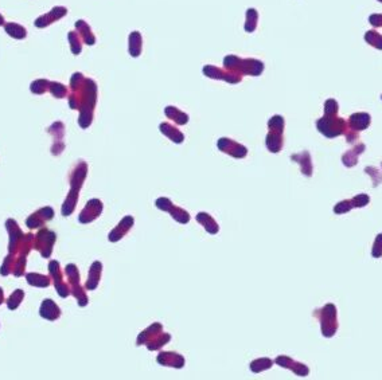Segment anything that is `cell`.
<instances>
[{
	"label": "cell",
	"instance_id": "cell-27",
	"mask_svg": "<svg viewBox=\"0 0 382 380\" xmlns=\"http://www.w3.org/2000/svg\"><path fill=\"white\" fill-rule=\"evenodd\" d=\"M382 255V234L377 235V239L374 242V247H373V257L376 258H380Z\"/></svg>",
	"mask_w": 382,
	"mask_h": 380
},
{
	"label": "cell",
	"instance_id": "cell-13",
	"mask_svg": "<svg viewBox=\"0 0 382 380\" xmlns=\"http://www.w3.org/2000/svg\"><path fill=\"white\" fill-rule=\"evenodd\" d=\"M76 27H77L80 36L84 39V42H85L87 45H95L96 38L95 35L92 34L91 27L85 23V20H78V22L76 23Z\"/></svg>",
	"mask_w": 382,
	"mask_h": 380
},
{
	"label": "cell",
	"instance_id": "cell-21",
	"mask_svg": "<svg viewBox=\"0 0 382 380\" xmlns=\"http://www.w3.org/2000/svg\"><path fill=\"white\" fill-rule=\"evenodd\" d=\"M365 39L368 42L369 45H372L373 47L378 49V50H382V35L380 32L374 31H368L365 34Z\"/></svg>",
	"mask_w": 382,
	"mask_h": 380
},
{
	"label": "cell",
	"instance_id": "cell-30",
	"mask_svg": "<svg viewBox=\"0 0 382 380\" xmlns=\"http://www.w3.org/2000/svg\"><path fill=\"white\" fill-rule=\"evenodd\" d=\"M378 1H382V0H378Z\"/></svg>",
	"mask_w": 382,
	"mask_h": 380
},
{
	"label": "cell",
	"instance_id": "cell-29",
	"mask_svg": "<svg viewBox=\"0 0 382 380\" xmlns=\"http://www.w3.org/2000/svg\"><path fill=\"white\" fill-rule=\"evenodd\" d=\"M5 22H4V16L3 15H0V26H4Z\"/></svg>",
	"mask_w": 382,
	"mask_h": 380
},
{
	"label": "cell",
	"instance_id": "cell-26",
	"mask_svg": "<svg viewBox=\"0 0 382 380\" xmlns=\"http://www.w3.org/2000/svg\"><path fill=\"white\" fill-rule=\"evenodd\" d=\"M47 85H50V82L45 81V79H39V81L32 82L31 90L34 93H43L47 89Z\"/></svg>",
	"mask_w": 382,
	"mask_h": 380
},
{
	"label": "cell",
	"instance_id": "cell-3",
	"mask_svg": "<svg viewBox=\"0 0 382 380\" xmlns=\"http://www.w3.org/2000/svg\"><path fill=\"white\" fill-rule=\"evenodd\" d=\"M283 128L284 120L282 116H275L269 120V133L267 136V147L273 153L280 152L283 147Z\"/></svg>",
	"mask_w": 382,
	"mask_h": 380
},
{
	"label": "cell",
	"instance_id": "cell-17",
	"mask_svg": "<svg viewBox=\"0 0 382 380\" xmlns=\"http://www.w3.org/2000/svg\"><path fill=\"white\" fill-rule=\"evenodd\" d=\"M292 160H297V163L301 164V171L307 176H311L312 175V165H311V157H309V153L305 156V152H301L299 154H293L292 156Z\"/></svg>",
	"mask_w": 382,
	"mask_h": 380
},
{
	"label": "cell",
	"instance_id": "cell-25",
	"mask_svg": "<svg viewBox=\"0 0 382 380\" xmlns=\"http://www.w3.org/2000/svg\"><path fill=\"white\" fill-rule=\"evenodd\" d=\"M50 90L51 93L55 95V97H58V98H62L66 95V87L64 85H61V83H57V82H53L50 83Z\"/></svg>",
	"mask_w": 382,
	"mask_h": 380
},
{
	"label": "cell",
	"instance_id": "cell-8",
	"mask_svg": "<svg viewBox=\"0 0 382 380\" xmlns=\"http://www.w3.org/2000/svg\"><path fill=\"white\" fill-rule=\"evenodd\" d=\"M68 12V9L65 8V7H54V8L51 9L49 14L42 15L39 18L35 20V26L39 28H43L46 26H49L51 23L57 22L58 19H61L62 16H65Z\"/></svg>",
	"mask_w": 382,
	"mask_h": 380
},
{
	"label": "cell",
	"instance_id": "cell-10",
	"mask_svg": "<svg viewBox=\"0 0 382 380\" xmlns=\"http://www.w3.org/2000/svg\"><path fill=\"white\" fill-rule=\"evenodd\" d=\"M158 363L163 364V366L182 368L185 366V359L175 352H163L158 356Z\"/></svg>",
	"mask_w": 382,
	"mask_h": 380
},
{
	"label": "cell",
	"instance_id": "cell-9",
	"mask_svg": "<svg viewBox=\"0 0 382 380\" xmlns=\"http://www.w3.org/2000/svg\"><path fill=\"white\" fill-rule=\"evenodd\" d=\"M276 363H278L279 366L284 367V368H289L291 371H293L296 375L299 376H307L308 375L309 370L304 364H301V363H296L293 362L292 359L286 358V356H279L276 359Z\"/></svg>",
	"mask_w": 382,
	"mask_h": 380
},
{
	"label": "cell",
	"instance_id": "cell-5",
	"mask_svg": "<svg viewBox=\"0 0 382 380\" xmlns=\"http://www.w3.org/2000/svg\"><path fill=\"white\" fill-rule=\"evenodd\" d=\"M156 207L160 208V210H163V211H169L171 214V217L179 223H187L190 221V217H189V214L182 210V208L175 207L173 204L171 200H169L167 198H160V199L156 200Z\"/></svg>",
	"mask_w": 382,
	"mask_h": 380
},
{
	"label": "cell",
	"instance_id": "cell-2",
	"mask_svg": "<svg viewBox=\"0 0 382 380\" xmlns=\"http://www.w3.org/2000/svg\"><path fill=\"white\" fill-rule=\"evenodd\" d=\"M318 129L324 136L335 137L345 133L347 129V122L337 116V113H324V117L318 121Z\"/></svg>",
	"mask_w": 382,
	"mask_h": 380
},
{
	"label": "cell",
	"instance_id": "cell-20",
	"mask_svg": "<svg viewBox=\"0 0 382 380\" xmlns=\"http://www.w3.org/2000/svg\"><path fill=\"white\" fill-rule=\"evenodd\" d=\"M141 49V38L139 32H132L131 36H129V51H131V55L133 57H137L140 54Z\"/></svg>",
	"mask_w": 382,
	"mask_h": 380
},
{
	"label": "cell",
	"instance_id": "cell-12",
	"mask_svg": "<svg viewBox=\"0 0 382 380\" xmlns=\"http://www.w3.org/2000/svg\"><path fill=\"white\" fill-rule=\"evenodd\" d=\"M196 221H198L202 226L205 227L206 231L210 232V234H217V232H218L219 230L218 225L215 223V221H214L213 218L210 217L209 214L199 213L198 215H196Z\"/></svg>",
	"mask_w": 382,
	"mask_h": 380
},
{
	"label": "cell",
	"instance_id": "cell-11",
	"mask_svg": "<svg viewBox=\"0 0 382 380\" xmlns=\"http://www.w3.org/2000/svg\"><path fill=\"white\" fill-rule=\"evenodd\" d=\"M369 125H370V116L368 113H354L350 116L349 128H350L351 131H364Z\"/></svg>",
	"mask_w": 382,
	"mask_h": 380
},
{
	"label": "cell",
	"instance_id": "cell-7",
	"mask_svg": "<svg viewBox=\"0 0 382 380\" xmlns=\"http://www.w3.org/2000/svg\"><path fill=\"white\" fill-rule=\"evenodd\" d=\"M218 148L222 152H226V153L232 154V156L238 158L244 157L248 153V150H246L245 147H242L238 143H234L230 139H221L218 141Z\"/></svg>",
	"mask_w": 382,
	"mask_h": 380
},
{
	"label": "cell",
	"instance_id": "cell-15",
	"mask_svg": "<svg viewBox=\"0 0 382 380\" xmlns=\"http://www.w3.org/2000/svg\"><path fill=\"white\" fill-rule=\"evenodd\" d=\"M133 225V218L131 217H127V218H124L123 219V222L120 223V226L116 228V230L110 234L109 236V239L110 240H117L120 239V238H123V235L125 234V232H128V230L132 227Z\"/></svg>",
	"mask_w": 382,
	"mask_h": 380
},
{
	"label": "cell",
	"instance_id": "cell-1",
	"mask_svg": "<svg viewBox=\"0 0 382 380\" xmlns=\"http://www.w3.org/2000/svg\"><path fill=\"white\" fill-rule=\"evenodd\" d=\"M170 340H171V336L169 333H164L159 322H155L154 325H151L148 329L141 333L140 337L137 339V343L139 345L144 343L151 351H155V349L162 348Z\"/></svg>",
	"mask_w": 382,
	"mask_h": 380
},
{
	"label": "cell",
	"instance_id": "cell-4",
	"mask_svg": "<svg viewBox=\"0 0 382 380\" xmlns=\"http://www.w3.org/2000/svg\"><path fill=\"white\" fill-rule=\"evenodd\" d=\"M316 316H319L320 325H322V332L326 337H331L337 332L338 322H337V309L332 304H327L322 310H318Z\"/></svg>",
	"mask_w": 382,
	"mask_h": 380
},
{
	"label": "cell",
	"instance_id": "cell-28",
	"mask_svg": "<svg viewBox=\"0 0 382 380\" xmlns=\"http://www.w3.org/2000/svg\"><path fill=\"white\" fill-rule=\"evenodd\" d=\"M369 22L373 24L374 27H382V14H374L369 18Z\"/></svg>",
	"mask_w": 382,
	"mask_h": 380
},
{
	"label": "cell",
	"instance_id": "cell-18",
	"mask_svg": "<svg viewBox=\"0 0 382 380\" xmlns=\"http://www.w3.org/2000/svg\"><path fill=\"white\" fill-rule=\"evenodd\" d=\"M160 131L163 132L166 136H169L174 143H182L183 141L182 133L178 131L177 128L171 127L169 124H162V125H160Z\"/></svg>",
	"mask_w": 382,
	"mask_h": 380
},
{
	"label": "cell",
	"instance_id": "cell-19",
	"mask_svg": "<svg viewBox=\"0 0 382 380\" xmlns=\"http://www.w3.org/2000/svg\"><path fill=\"white\" fill-rule=\"evenodd\" d=\"M166 114L169 116L171 120L177 122V124H186L189 121V117H187V114L182 113L181 110H178L177 108H174V106H169V108L166 109Z\"/></svg>",
	"mask_w": 382,
	"mask_h": 380
},
{
	"label": "cell",
	"instance_id": "cell-16",
	"mask_svg": "<svg viewBox=\"0 0 382 380\" xmlns=\"http://www.w3.org/2000/svg\"><path fill=\"white\" fill-rule=\"evenodd\" d=\"M364 150H365V145L360 144V147L357 145L354 150L349 151V152L343 156V164L347 165V167H353V165H355L357 161H358V156L364 152Z\"/></svg>",
	"mask_w": 382,
	"mask_h": 380
},
{
	"label": "cell",
	"instance_id": "cell-6",
	"mask_svg": "<svg viewBox=\"0 0 382 380\" xmlns=\"http://www.w3.org/2000/svg\"><path fill=\"white\" fill-rule=\"evenodd\" d=\"M369 202H370V198H369L368 195L361 194L358 195V196L353 198L351 200H343V202H341L339 204H337L335 208H334V211L337 214L347 213V211H350L351 208L354 207H365Z\"/></svg>",
	"mask_w": 382,
	"mask_h": 380
},
{
	"label": "cell",
	"instance_id": "cell-24",
	"mask_svg": "<svg viewBox=\"0 0 382 380\" xmlns=\"http://www.w3.org/2000/svg\"><path fill=\"white\" fill-rule=\"evenodd\" d=\"M257 24V12L256 9H249L248 11V22L245 24V28L248 31H253Z\"/></svg>",
	"mask_w": 382,
	"mask_h": 380
},
{
	"label": "cell",
	"instance_id": "cell-23",
	"mask_svg": "<svg viewBox=\"0 0 382 380\" xmlns=\"http://www.w3.org/2000/svg\"><path fill=\"white\" fill-rule=\"evenodd\" d=\"M272 367V360H269V359H259V360H256L250 364V370L253 372H261L264 371V370H268Z\"/></svg>",
	"mask_w": 382,
	"mask_h": 380
},
{
	"label": "cell",
	"instance_id": "cell-14",
	"mask_svg": "<svg viewBox=\"0 0 382 380\" xmlns=\"http://www.w3.org/2000/svg\"><path fill=\"white\" fill-rule=\"evenodd\" d=\"M4 30L14 39H24L27 36V30L18 23H5Z\"/></svg>",
	"mask_w": 382,
	"mask_h": 380
},
{
	"label": "cell",
	"instance_id": "cell-22",
	"mask_svg": "<svg viewBox=\"0 0 382 380\" xmlns=\"http://www.w3.org/2000/svg\"><path fill=\"white\" fill-rule=\"evenodd\" d=\"M69 41H70V47H72V51H73L74 54H80L81 53L82 49V43H81V36L80 34L76 31H72L69 34Z\"/></svg>",
	"mask_w": 382,
	"mask_h": 380
}]
</instances>
